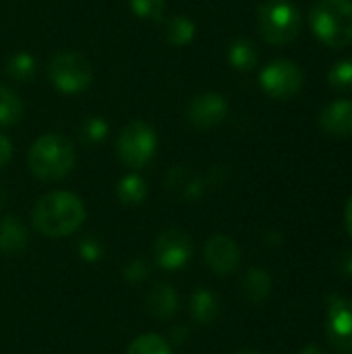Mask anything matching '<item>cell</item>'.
Segmentation results:
<instances>
[{
	"label": "cell",
	"instance_id": "1",
	"mask_svg": "<svg viewBox=\"0 0 352 354\" xmlns=\"http://www.w3.org/2000/svg\"><path fill=\"white\" fill-rule=\"evenodd\" d=\"M31 218L44 236L60 239L73 234L85 222V205L75 193L52 191L35 203Z\"/></svg>",
	"mask_w": 352,
	"mask_h": 354
},
{
	"label": "cell",
	"instance_id": "2",
	"mask_svg": "<svg viewBox=\"0 0 352 354\" xmlns=\"http://www.w3.org/2000/svg\"><path fill=\"white\" fill-rule=\"evenodd\" d=\"M315 37L328 48L340 50L352 44L351 0H315L309 12Z\"/></svg>",
	"mask_w": 352,
	"mask_h": 354
},
{
	"label": "cell",
	"instance_id": "3",
	"mask_svg": "<svg viewBox=\"0 0 352 354\" xmlns=\"http://www.w3.org/2000/svg\"><path fill=\"white\" fill-rule=\"evenodd\" d=\"M27 162L39 180H60L75 166V149L64 135L48 133L31 145Z\"/></svg>",
	"mask_w": 352,
	"mask_h": 354
},
{
	"label": "cell",
	"instance_id": "4",
	"mask_svg": "<svg viewBox=\"0 0 352 354\" xmlns=\"http://www.w3.org/2000/svg\"><path fill=\"white\" fill-rule=\"evenodd\" d=\"M301 27V12L288 0H268L257 8V29L268 44H290L299 37Z\"/></svg>",
	"mask_w": 352,
	"mask_h": 354
},
{
	"label": "cell",
	"instance_id": "5",
	"mask_svg": "<svg viewBox=\"0 0 352 354\" xmlns=\"http://www.w3.org/2000/svg\"><path fill=\"white\" fill-rule=\"evenodd\" d=\"M158 139L149 124L145 122H131L127 124L116 141V153L120 162L133 170L147 166L156 153Z\"/></svg>",
	"mask_w": 352,
	"mask_h": 354
},
{
	"label": "cell",
	"instance_id": "6",
	"mask_svg": "<svg viewBox=\"0 0 352 354\" xmlns=\"http://www.w3.org/2000/svg\"><path fill=\"white\" fill-rule=\"evenodd\" d=\"M91 64L79 52H58L50 62V79L64 93H77L91 83Z\"/></svg>",
	"mask_w": 352,
	"mask_h": 354
},
{
	"label": "cell",
	"instance_id": "7",
	"mask_svg": "<svg viewBox=\"0 0 352 354\" xmlns=\"http://www.w3.org/2000/svg\"><path fill=\"white\" fill-rule=\"evenodd\" d=\"M326 301V338L334 351L352 354V301L338 295H328Z\"/></svg>",
	"mask_w": 352,
	"mask_h": 354
},
{
	"label": "cell",
	"instance_id": "8",
	"mask_svg": "<svg viewBox=\"0 0 352 354\" xmlns=\"http://www.w3.org/2000/svg\"><path fill=\"white\" fill-rule=\"evenodd\" d=\"M261 89L274 100H290L303 87V71L293 60H274L259 75Z\"/></svg>",
	"mask_w": 352,
	"mask_h": 354
},
{
	"label": "cell",
	"instance_id": "9",
	"mask_svg": "<svg viewBox=\"0 0 352 354\" xmlns=\"http://www.w3.org/2000/svg\"><path fill=\"white\" fill-rule=\"evenodd\" d=\"M193 257V243L185 230L168 228L158 234L154 243V259L162 270L174 272L185 268Z\"/></svg>",
	"mask_w": 352,
	"mask_h": 354
},
{
	"label": "cell",
	"instance_id": "10",
	"mask_svg": "<svg viewBox=\"0 0 352 354\" xmlns=\"http://www.w3.org/2000/svg\"><path fill=\"white\" fill-rule=\"evenodd\" d=\"M203 255H205V263L216 276H228L237 272L243 259L241 247L234 243V239L226 234L210 236L203 247Z\"/></svg>",
	"mask_w": 352,
	"mask_h": 354
},
{
	"label": "cell",
	"instance_id": "11",
	"mask_svg": "<svg viewBox=\"0 0 352 354\" xmlns=\"http://www.w3.org/2000/svg\"><path fill=\"white\" fill-rule=\"evenodd\" d=\"M228 114V104L224 95L205 91L195 95L187 106V120L197 129H212L220 124Z\"/></svg>",
	"mask_w": 352,
	"mask_h": 354
},
{
	"label": "cell",
	"instance_id": "12",
	"mask_svg": "<svg viewBox=\"0 0 352 354\" xmlns=\"http://www.w3.org/2000/svg\"><path fill=\"white\" fill-rule=\"evenodd\" d=\"M319 127L334 139L352 137V102L336 100L328 104L319 114Z\"/></svg>",
	"mask_w": 352,
	"mask_h": 354
},
{
	"label": "cell",
	"instance_id": "13",
	"mask_svg": "<svg viewBox=\"0 0 352 354\" xmlns=\"http://www.w3.org/2000/svg\"><path fill=\"white\" fill-rule=\"evenodd\" d=\"M178 292L174 290V286L166 284V282H156L147 297H145V307L149 311V315H154L156 319H170L176 311H178Z\"/></svg>",
	"mask_w": 352,
	"mask_h": 354
},
{
	"label": "cell",
	"instance_id": "14",
	"mask_svg": "<svg viewBox=\"0 0 352 354\" xmlns=\"http://www.w3.org/2000/svg\"><path fill=\"white\" fill-rule=\"evenodd\" d=\"M166 187L180 199L193 201L203 195V178L189 166H174L166 176Z\"/></svg>",
	"mask_w": 352,
	"mask_h": 354
},
{
	"label": "cell",
	"instance_id": "15",
	"mask_svg": "<svg viewBox=\"0 0 352 354\" xmlns=\"http://www.w3.org/2000/svg\"><path fill=\"white\" fill-rule=\"evenodd\" d=\"M272 292V276L261 268H249L241 278V295L247 303L259 305Z\"/></svg>",
	"mask_w": 352,
	"mask_h": 354
},
{
	"label": "cell",
	"instance_id": "16",
	"mask_svg": "<svg viewBox=\"0 0 352 354\" xmlns=\"http://www.w3.org/2000/svg\"><path fill=\"white\" fill-rule=\"evenodd\" d=\"M27 247V228L17 216H4L0 220V253L15 255Z\"/></svg>",
	"mask_w": 352,
	"mask_h": 354
},
{
	"label": "cell",
	"instance_id": "17",
	"mask_svg": "<svg viewBox=\"0 0 352 354\" xmlns=\"http://www.w3.org/2000/svg\"><path fill=\"white\" fill-rule=\"evenodd\" d=\"M189 309L197 324L212 326L220 317V299L210 288H197L191 297Z\"/></svg>",
	"mask_w": 352,
	"mask_h": 354
},
{
	"label": "cell",
	"instance_id": "18",
	"mask_svg": "<svg viewBox=\"0 0 352 354\" xmlns=\"http://www.w3.org/2000/svg\"><path fill=\"white\" fill-rule=\"evenodd\" d=\"M116 195H118V201H120L122 205L133 207V205L143 203V199L147 197V185H145V180H143L141 176L129 174V176H124V178L118 183Z\"/></svg>",
	"mask_w": 352,
	"mask_h": 354
},
{
	"label": "cell",
	"instance_id": "19",
	"mask_svg": "<svg viewBox=\"0 0 352 354\" xmlns=\"http://www.w3.org/2000/svg\"><path fill=\"white\" fill-rule=\"evenodd\" d=\"M164 33H166V39L172 46H187L195 37V25H193V21L189 17L176 15V17L166 21Z\"/></svg>",
	"mask_w": 352,
	"mask_h": 354
},
{
	"label": "cell",
	"instance_id": "20",
	"mask_svg": "<svg viewBox=\"0 0 352 354\" xmlns=\"http://www.w3.org/2000/svg\"><path fill=\"white\" fill-rule=\"evenodd\" d=\"M257 58H259L257 48L249 39H237V41H232V46L228 50V60L239 71H251L257 64Z\"/></svg>",
	"mask_w": 352,
	"mask_h": 354
},
{
	"label": "cell",
	"instance_id": "21",
	"mask_svg": "<svg viewBox=\"0 0 352 354\" xmlns=\"http://www.w3.org/2000/svg\"><path fill=\"white\" fill-rule=\"evenodd\" d=\"M21 116H23V104L19 95L8 87L0 85V124L2 127L15 124L17 120H21Z\"/></svg>",
	"mask_w": 352,
	"mask_h": 354
},
{
	"label": "cell",
	"instance_id": "22",
	"mask_svg": "<svg viewBox=\"0 0 352 354\" xmlns=\"http://www.w3.org/2000/svg\"><path fill=\"white\" fill-rule=\"evenodd\" d=\"M6 73L10 79L15 81H31L33 75H35V58L27 52H19V54H12L6 62Z\"/></svg>",
	"mask_w": 352,
	"mask_h": 354
},
{
	"label": "cell",
	"instance_id": "23",
	"mask_svg": "<svg viewBox=\"0 0 352 354\" xmlns=\"http://www.w3.org/2000/svg\"><path fill=\"white\" fill-rule=\"evenodd\" d=\"M127 354H172L168 340L158 334H143L135 338L129 346Z\"/></svg>",
	"mask_w": 352,
	"mask_h": 354
},
{
	"label": "cell",
	"instance_id": "24",
	"mask_svg": "<svg viewBox=\"0 0 352 354\" xmlns=\"http://www.w3.org/2000/svg\"><path fill=\"white\" fill-rule=\"evenodd\" d=\"M328 81L334 89L338 91H351L352 89V58L338 60L330 73H328Z\"/></svg>",
	"mask_w": 352,
	"mask_h": 354
},
{
	"label": "cell",
	"instance_id": "25",
	"mask_svg": "<svg viewBox=\"0 0 352 354\" xmlns=\"http://www.w3.org/2000/svg\"><path fill=\"white\" fill-rule=\"evenodd\" d=\"M166 0H131V8L141 19H160Z\"/></svg>",
	"mask_w": 352,
	"mask_h": 354
},
{
	"label": "cell",
	"instance_id": "26",
	"mask_svg": "<svg viewBox=\"0 0 352 354\" xmlns=\"http://www.w3.org/2000/svg\"><path fill=\"white\" fill-rule=\"evenodd\" d=\"M108 135V124L102 118H89L83 124V139L89 143H100Z\"/></svg>",
	"mask_w": 352,
	"mask_h": 354
},
{
	"label": "cell",
	"instance_id": "27",
	"mask_svg": "<svg viewBox=\"0 0 352 354\" xmlns=\"http://www.w3.org/2000/svg\"><path fill=\"white\" fill-rule=\"evenodd\" d=\"M102 253H104V249H102V245H100L93 236L81 239V243H79V257H81V259L93 263V261H98V259L102 257Z\"/></svg>",
	"mask_w": 352,
	"mask_h": 354
},
{
	"label": "cell",
	"instance_id": "28",
	"mask_svg": "<svg viewBox=\"0 0 352 354\" xmlns=\"http://www.w3.org/2000/svg\"><path fill=\"white\" fill-rule=\"evenodd\" d=\"M147 261L145 259H133L127 268H124V280L127 282H141L147 278Z\"/></svg>",
	"mask_w": 352,
	"mask_h": 354
},
{
	"label": "cell",
	"instance_id": "29",
	"mask_svg": "<svg viewBox=\"0 0 352 354\" xmlns=\"http://www.w3.org/2000/svg\"><path fill=\"white\" fill-rule=\"evenodd\" d=\"M338 274L346 280H352V251H344L338 257Z\"/></svg>",
	"mask_w": 352,
	"mask_h": 354
},
{
	"label": "cell",
	"instance_id": "30",
	"mask_svg": "<svg viewBox=\"0 0 352 354\" xmlns=\"http://www.w3.org/2000/svg\"><path fill=\"white\" fill-rule=\"evenodd\" d=\"M10 156H12V145H10V141L0 133V168H4V166L8 164Z\"/></svg>",
	"mask_w": 352,
	"mask_h": 354
},
{
	"label": "cell",
	"instance_id": "31",
	"mask_svg": "<svg viewBox=\"0 0 352 354\" xmlns=\"http://www.w3.org/2000/svg\"><path fill=\"white\" fill-rule=\"evenodd\" d=\"M344 224H346V230H349V234L352 236V197L349 199V203H346V209H344Z\"/></svg>",
	"mask_w": 352,
	"mask_h": 354
},
{
	"label": "cell",
	"instance_id": "32",
	"mask_svg": "<svg viewBox=\"0 0 352 354\" xmlns=\"http://www.w3.org/2000/svg\"><path fill=\"white\" fill-rule=\"evenodd\" d=\"M187 334H189V332H187L185 328H174V330H172V340H174L176 344H180V342L187 338Z\"/></svg>",
	"mask_w": 352,
	"mask_h": 354
},
{
	"label": "cell",
	"instance_id": "33",
	"mask_svg": "<svg viewBox=\"0 0 352 354\" xmlns=\"http://www.w3.org/2000/svg\"><path fill=\"white\" fill-rule=\"evenodd\" d=\"M299 354H330V353H326L324 348H319V346H305L303 351Z\"/></svg>",
	"mask_w": 352,
	"mask_h": 354
},
{
	"label": "cell",
	"instance_id": "34",
	"mask_svg": "<svg viewBox=\"0 0 352 354\" xmlns=\"http://www.w3.org/2000/svg\"><path fill=\"white\" fill-rule=\"evenodd\" d=\"M4 203H6V193H4V189L0 187V207H2Z\"/></svg>",
	"mask_w": 352,
	"mask_h": 354
},
{
	"label": "cell",
	"instance_id": "35",
	"mask_svg": "<svg viewBox=\"0 0 352 354\" xmlns=\"http://www.w3.org/2000/svg\"><path fill=\"white\" fill-rule=\"evenodd\" d=\"M237 354H261V353H257V351H239Z\"/></svg>",
	"mask_w": 352,
	"mask_h": 354
}]
</instances>
